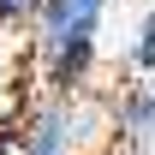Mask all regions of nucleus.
<instances>
[{"mask_svg":"<svg viewBox=\"0 0 155 155\" xmlns=\"http://www.w3.org/2000/svg\"><path fill=\"white\" fill-rule=\"evenodd\" d=\"M131 66L137 72H155V12L137 24V48H131Z\"/></svg>","mask_w":155,"mask_h":155,"instance_id":"obj_3","label":"nucleus"},{"mask_svg":"<svg viewBox=\"0 0 155 155\" xmlns=\"http://www.w3.org/2000/svg\"><path fill=\"white\" fill-rule=\"evenodd\" d=\"M24 155H66V149H24Z\"/></svg>","mask_w":155,"mask_h":155,"instance_id":"obj_4","label":"nucleus"},{"mask_svg":"<svg viewBox=\"0 0 155 155\" xmlns=\"http://www.w3.org/2000/svg\"><path fill=\"white\" fill-rule=\"evenodd\" d=\"M107 12V0H42L36 12V60H54L78 42H96V24Z\"/></svg>","mask_w":155,"mask_h":155,"instance_id":"obj_1","label":"nucleus"},{"mask_svg":"<svg viewBox=\"0 0 155 155\" xmlns=\"http://www.w3.org/2000/svg\"><path fill=\"white\" fill-rule=\"evenodd\" d=\"M114 131L125 137V143H149V137H155V78H149V84H131V90L119 96Z\"/></svg>","mask_w":155,"mask_h":155,"instance_id":"obj_2","label":"nucleus"}]
</instances>
